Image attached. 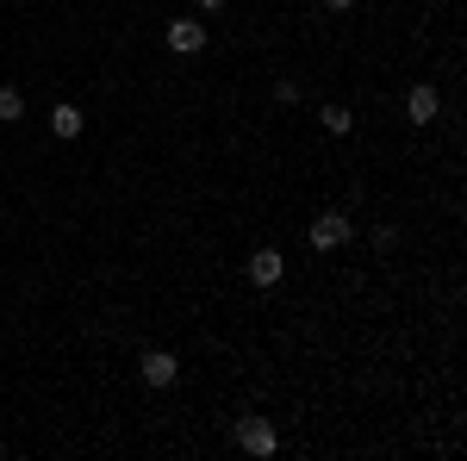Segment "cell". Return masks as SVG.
<instances>
[{"label":"cell","mask_w":467,"mask_h":461,"mask_svg":"<svg viewBox=\"0 0 467 461\" xmlns=\"http://www.w3.org/2000/svg\"><path fill=\"white\" fill-rule=\"evenodd\" d=\"M237 443H244L250 456H275V449H281V436H275L268 418H244V424H237Z\"/></svg>","instance_id":"obj_1"},{"label":"cell","mask_w":467,"mask_h":461,"mask_svg":"<svg viewBox=\"0 0 467 461\" xmlns=\"http://www.w3.org/2000/svg\"><path fill=\"white\" fill-rule=\"evenodd\" d=\"M169 50H175V57L206 50V26H200V19H169Z\"/></svg>","instance_id":"obj_2"},{"label":"cell","mask_w":467,"mask_h":461,"mask_svg":"<svg viewBox=\"0 0 467 461\" xmlns=\"http://www.w3.org/2000/svg\"><path fill=\"white\" fill-rule=\"evenodd\" d=\"M349 218L343 213H324V218H312V249H337V244H349Z\"/></svg>","instance_id":"obj_3"},{"label":"cell","mask_w":467,"mask_h":461,"mask_svg":"<svg viewBox=\"0 0 467 461\" xmlns=\"http://www.w3.org/2000/svg\"><path fill=\"white\" fill-rule=\"evenodd\" d=\"M138 374H144L150 387H175V374H181V361L169 350H150L144 361H138Z\"/></svg>","instance_id":"obj_4"},{"label":"cell","mask_w":467,"mask_h":461,"mask_svg":"<svg viewBox=\"0 0 467 461\" xmlns=\"http://www.w3.org/2000/svg\"><path fill=\"white\" fill-rule=\"evenodd\" d=\"M281 275H287L281 249H255V256H250V281L255 287H281Z\"/></svg>","instance_id":"obj_5"},{"label":"cell","mask_w":467,"mask_h":461,"mask_svg":"<svg viewBox=\"0 0 467 461\" xmlns=\"http://www.w3.org/2000/svg\"><path fill=\"white\" fill-rule=\"evenodd\" d=\"M405 112H411V125H431V119H436V88H431V81H418V88H411Z\"/></svg>","instance_id":"obj_6"},{"label":"cell","mask_w":467,"mask_h":461,"mask_svg":"<svg viewBox=\"0 0 467 461\" xmlns=\"http://www.w3.org/2000/svg\"><path fill=\"white\" fill-rule=\"evenodd\" d=\"M50 131H57V138H81V107H69V100H63V107L50 112Z\"/></svg>","instance_id":"obj_7"},{"label":"cell","mask_w":467,"mask_h":461,"mask_svg":"<svg viewBox=\"0 0 467 461\" xmlns=\"http://www.w3.org/2000/svg\"><path fill=\"white\" fill-rule=\"evenodd\" d=\"M324 131H330V138H349V131H356V112L349 107H324Z\"/></svg>","instance_id":"obj_8"},{"label":"cell","mask_w":467,"mask_h":461,"mask_svg":"<svg viewBox=\"0 0 467 461\" xmlns=\"http://www.w3.org/2000/svg\"><path fill=\"white\" fill-rule=\"evenodd\" d=\"M13 119H26V100H19V88H0V125H13Z\"/></svg>","instance_id":"obj_9"},{"label":"cell","mask_w":467,"mask_h":461,"mask_svg":"<svg viewBox=\"0 0 467 461\" xmlns=\"http://www.w3.org/2000/svg\"><path fill=\"white\" fill-rule=\"evenodd\" d=\"M218 6H224V0H200V13H218Z\"/></svg>","instance_id":"obj_10"},{"label":"cell","mask_w":467,"mask_h":461,"mask_svg":"<svg viewBox=\"0 0 467 461\" xmlns=\"http://www.w3.org/2000/svg\"><path fill=\"white\" fill-rule=\"evenodd\" d=\"M324 6H330V13H343V6H349V0H324Z\"/></svg>","instance_id":"obj_11"}]
</instances>
